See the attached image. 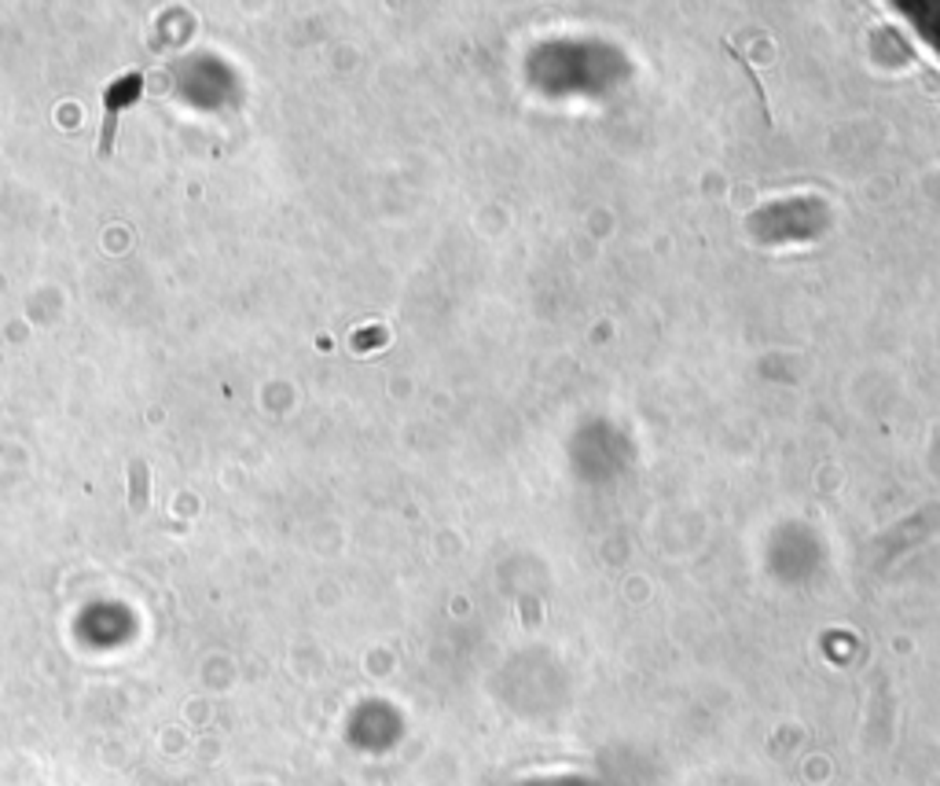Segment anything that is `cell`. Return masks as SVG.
Here are the masks:
<instances>
[{"mask_svg":"<svg viewBox=\"0 0 940 786\" xmlns=\"http://www.w3.org/2000/svg\"><path fill=\"white\" fill-rule=\"evenodd\" d=\"M147 504H152V471L144 460H129V511L140 518L147 515Z\"/></svg>","mask_w":940,"mask_h":786,"instance_id":"obj_2","label":"cell"},{"mask_svg":"<svg viewBox=\"0 0 940 786\" xmlns=\"http://www.w3.org/2000/svg\"><path fill=\"white\" fill-rule=\"evenodd\" d=\"M144 93V77L140 74H125L118 77L114 85H107V93H103V133H100V158H111L114 151V136H118V114L136 104Z\"/></svg>","mask_w":940,"mask_h":786,"instance_id":"obj_1","label":"cell"}]
</instances>
